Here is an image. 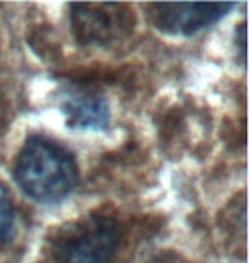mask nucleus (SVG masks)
Here are the masks:
<instances>
[{
  "label": "nucleus",
  "instance_id": "2",
  "mask_svg": "<svg viewBox=\"0 0 249 263\" xmlns=\"http://www.w3.org/2000/svg\"><path fill=\"white\" fill-rule=\"evenodd\" d=\"M120 226L113 217L86 219L55 245L58 263H106L118 245Z\"/></svg>",
  "mask_w": 249,
  "mask_h": 263
},
{
  "label": "nucleus",
  "instance_id": "4",
  "mask_svg": "<svg viewBox=\"0 0 249 263\" xmlns=\"http://www.w3.org/2000/svg\"><path fill=\"white\" fill-rule=\"evenodd\" d=\"M234 4H149L147 17L166 34L191 36L215 24L234 9Z\"/></svg>",
  "mask_w": 249,
  "mask_h": 263
},
{
  "label": "nucleus",
  "instance_id": "1",
  "mask_svg": "<svg viewBox=\"0 0 249 263\" xmlns=\"http://www.w3.org/2000/svg\"><path fill=\"white\" fill-rule=\"evenodd\" d=\"M14 176L26 195L41 203H56L68 197L79 178L70 152L41 137H31L21 149Z\"/></svg>",
  "mask_w": 249,
  "mask_h": 263
},
{
  "label": "nucleus",
  "instance_id": "5",
  "mask_svg": "<svg viewBox=\"0 0 249 263\" xmlns=\"http://www.w3.org/2000/svg\"><path fill=\"white\" fill-rule=\"evenodd\" d=\"M60 106L72 128L103 130L109 122V106L98 94L67 89L60 98Z\"/></svg>",
  "mask_w": 249,
  "mask_h": 263
},
{
  "label": "nucleus",
  "instance_id": "3",
  "mask_svg": "<svg viewBox=\"0 0 249 263\" xmlns=\"http://www.w3.org/2000/svg\"><path fill=\"white\" fill-rule=\"evenodd\" d=\"M70 23L81 43L108 46L126 38L135 19L130 5L125 4H73Z\"/></svg>",
  "mask_w": 249,
  "mask_h": 263
},
{
  "label": "nucleus",
  "instance_id": "6",
  "mask_svg": "<svg viewBox=\"0 0 249 263\" xmlns=\"http://www.w3.org/2000/svg\"><path fill=\"white\" fill-rule=\"evenodd\" d=\"M15 212L10 197L4 185L0 183V241H7L14 234Z\"/></svg>",
  "mask_w": 249,
  "mask_h": 263
}]
</instances>
